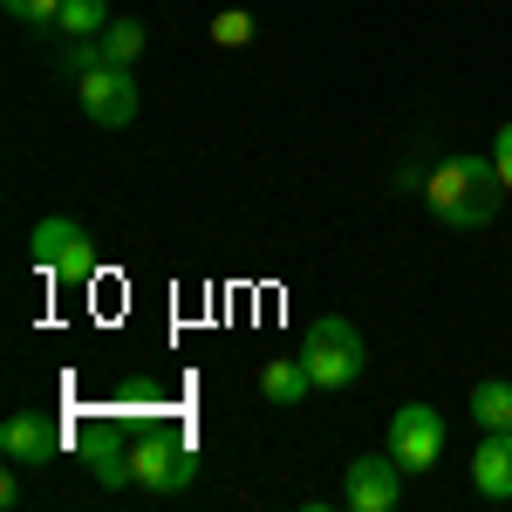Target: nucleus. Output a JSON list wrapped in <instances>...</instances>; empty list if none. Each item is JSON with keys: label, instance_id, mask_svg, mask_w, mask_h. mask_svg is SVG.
<instances>
[{"label": "nucleus", "instance_id": "obj_3", "mask_svg": "<svg viewBox=\"0 0 512 512\" xmlns=\"http://www.w3.org/2000/svg\"><path fill=\"white\" fill-rule=\"evenodd\" d=\"M28 260L48 280H89L96 274V239L82 233L76 219H41L35 233H28Z\"/></svg>", "mask_w": 512, "mask_h": 512}, {"label": "nucleus", "instance_id": "obj_7", "mask_svg": "<svg viewBox=\"0 0 512 512\" xmlns=\"http://www.w3.org/2000/svg\"><path fill=\"white\" fill-rule=\"evenodd\" d=\"M403 499V465H396L390 451L383 458H349V472H342V506L349 512H396Z\"/></svg>", "mask_w": 512, "mask_h": 512}, {"label": "nucleus", "instance_id": "obj_5", "mask_svg": "<svg viewBox=\"0 0 512 512\" xmlns=\"http://www.w3.org/2000/svg\"><path fill=\"white\" fill-rule=\"evenodd\" d=\"M383 451L403 472H431L437 458H444V417H437L431 403H403L390 417V431H383Z\"/></svg>", "mask_w": 512, "mask_h": 512}, {"label": "nucleus", "instance_id": "obj_2", "mask_svg": "<svg viewBox=\"0 0 512 512\" xmlns=\"http://www.w3.org/2000/svg\"><path fill=\"white\" fill-rule=\"evenodd\" d=\"M301 362H308L315 390H349V383H362V369H369V342L355 335V321L321 315L308 328V342H301Z\"/></svg>", "mask_w": 512, "mask_h": 512}, {"label": "nucleus", "instance_id": "obj_12", "mask_svg": "<svg viewBox=\"0 0 512 512\" xmlns=\"http://www.w3.org/2000/svg\"><path fill=\"white\" fill-rule=\"evenodd\" d=\"M472 417H478V431H512V383L506 376H485L472 390Z\"/></svg>", "mask_w": 512, "mask_h": 512}, {"label": "nucleus", "instance_id": "obj_9", "mask_svg": "<svg viewBox=\"0 0 512 512\" xmlns=\"http://www.w3.org/2000/svg\"><path fill=\"white\" fill-rule=\"evenodd\" d=\"M472 492H478V499H512V431H485V437H478Z\"/></svg>", "mask_w": 512, "mask_h": 512}, {"label": "nucleus", "instance_id": "obj_11", "mask_svg": "<svg viewBox=\"0 0 512 512\" xmlns=\"http://www.w3.org/2000/svg\"><path fill=\"white\" fill-rule=\"evenodd\" d=\"M308 390H315V376H308L301 355H274V362L260 369V396L280 403V410H287V403H308Z\"/></svg>", "mask_w": 512, "mask_h": 512}, {"label": "nucleus", "instance_id": "obj_13", "mask_svg": "<svg viewBox=\"0 0 512 512\" xmlns=\"http://www.w3.org/2000/svg\"><path fill=\"white\" fill-rule=\"evenodd\" d=\"M110 21H117V14H110L103 0H62V14H55V28H62L69 41H89V35H103Z\"/></svg>", "mask_w": 512, "mask_h": 512}, {"label": "nucleus", "instance_id": "obj_15", "mask_svg": "<svg viewBox=\"0 0 512 512\" xmlns=\"http://www.w3.org/2000/svg\"><path fill=\"white\" fill-rule=\"evenodd\" d=\"M212 41H219V48H239V41H253V14H246V7H226V14L212 21Z\"/></svg>", "mask_w": 512, "mask_h": 512}, {"label": "nucleus", "instance_id": "obj_8", "mask_svg": "<svg viewBox=\"0 0 512 512\" xmlns=\"http://www.w3.org/2000/svg\"><path fill=\"white\" fill-rule=\"evenodd\" d=\"M55 451H62V424L41 417V410H14V417L0 424V458H7V465H48Z\"/></svg>", "mask_w": 512, "mask_h": 512}, {"label": "nucleus", "instance_id": "obj_1", "mask_svg": "<svg viewBox=\"0 0 512 512\" xmlns=\"http://www.w3.org/2000/svg\"><path fill=\"white\" fill-rule=\"evenodd\" d=\"M499 192H506V185H499L492 151H485V158H478V151H451L444 164L424 171V205H431L451 233H478V226H492Z\"/></svg>", "mask_w": 512, "mask_h": 512}, {"label": "nucleus", "instance_id": "obj_10", "mask_svg": "<svg viewBox=\"0 0 512 512\" xmlns=\"http://www.w3.org/2000/svg\"><path fill=\"white\" fill-rule=\"evenodd\" d=\"M82 465L96 472V485H137V465H130V444L110 431H89L82 437Z\"/></svg>", "mask_w": 512, "mask_h": 512}, {"label": "nucleus", "instance_id": "obj_17", "mask_svg": "<svg viewBox=\"0 0 512 512\" xmlns=\"http://www.w3.org/2000/svg\"><path fill=\"white\" fill-rule=\"evenodd\" d=\"M158 396H164V383H144V376H130V383L117 390V410H151Z\"/></svg>", "mask_w": 512, "mask_h": 512}, {"label": "nucleus", "instance_id": "obj_16", "mask_svg": "<svg viewBox=\"0 0 512 512\" xmlns=\"http://www.w3.org/2000/svg\"><path fill=\"white\" fill-rule=\"evenodd\" d=\"M14 21H35V28H55V14H62V0H0Z\"/></svg>", "mask_w": 512, "mask_h": 512}, {"label": "nucleus", "instance_id": "obj_14", "mask_svg": "<svg viewBox=\"0 0 512 512\" xmlns=\"http://www.w3.org/2000/svg\"><path fill=\"white\" fill-rule=\"evenodd\" d=\"M96 48H103V62L130 69V62H137V48H144V28H137V21H110V28L96 35Z\"/></svg>", "mask_w": 512, "mask_h": 512}, {"label": "nucleus", "instance_id": "obj_6", "mask_svg": "<svg viewBox=\"0 0 512 512\" xmlns=\"http://www.w3.org/2000/svg\"><path fill=\"white\" fill-rule=\"evenodd\" d=\"M76 96H82V110H89L96 130H123V123L137 117V82L117 62H96L89 76H76Z\"/></svg>", "mask_w": 512, "mask_h": 512}, {"label": "nucleus", "instance_id": "obj_4", "mask_svg": "<svg viewBox=\"0 0 512 512\" xmlns=\"http://www.w3.org/2000/svg\"><path fill=\"white\" fill-rule=\"evenodd\" d=\"M130 465H137V485H151V492H185L198 478V451L178 431H144L130 437Z\"/></svg>", "mask_w": 512, "mask_h": 512}, {"label": "nucleus", "instance_id": "obj_18", "mask_svg": "<svg viewBox=\"0 0 512 512\" xmlns=\"http://www.w3.org/2000/svg\"><path fill=\"white\" fill-rule=\"evenodd\" d=\"M492 164H499V185L512 192V123H499V137H492Z\"/></svg>", "mask_w": 512, "mask_h": 512}]
</instances>
